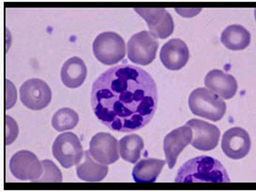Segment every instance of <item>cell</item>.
I'll return each instance as SVG.
<instances>
[{"label": "cell", "instance_id": "cell-14", "mask_svg": "<svg viewBox=\"0 0 256 192\" xmlns=\"http://www.w3.org/2000/svg\"><path fill=\"white\" fill-rule=\"evenodd\" d=\"M160 61L170 70H180L187 65L190 52L187 44L180 38H173L162 46Z\"/></svg>", "mask_w": 256, "mask_h": 192}, {"label": "cell", "instance_id": "cell-12", "mask_svg": "<svg viewBox=\"0 0 256 192\" xmlns=\"http://www.w3.org/2000/svg\"><path fill=\"white\" fill-rule=\"evenodd\" d=\"M250 144L248 133L245 130L236 126L228 130L224 134L222 149L229 158L241 160L248 155Z\"/></svg>", "mask_w": 256, "mask_h": 192}, {"label": "cell", "instance_id": "cell-22", "mask_svg": "<svg viewBox=\"0 0 256 192\" xmlns=\"http://www.w3.org/2000/svg\"><path fill=\"white\" fill-rule=\"evenodd\" d=\"M44 172L37 182H62V174L58 166L51 160H42Z\"/></svg>", "mask_w": 256, "mask_h": 192}, {"label": "cell", "instance_id": "cell-10", "mask_svg": "<svg viewBox=\"0 0 256 192\" xmlns=\"http://www.w3.org/2000/svg\"><path fill=\"white\" fill-rule=\"evenodd\" d=\"M118 142L109 133L95 134L90 142V152L92 158L100 163L109 165L120 158Z\"/></svg>", "mask_w": 256, "mask_h": 192}, {"label": "cell", "instance_id": "cell-4", "mask_svg": "<svg viewBox=\"0 0 256 192\" xmlns=\"http://www.w3.org/2000/svg\"><path fill=\"white\" fill-rule=\"evenodd\" d=\"M93 52L97 60L107 66H113L125 58L124 40L114 32H104L93 42Z\"/></svg>", "mask_w": 256, "mask_h": 192}, {"label": "cell", "instance_id": "cell-5", "mask_svg": "<svg viewBox=\"0 0 256 192\" xmlns=\"http://www.w3.org/2000/svg\"><path fill=\"white\" fill-rule=\"evenodd\" d=\"M158 44L150 31H141L128 42V58L132 63L148 66L156 58Z\"/></svg>", "mask_w": 256, "mask_h": 192}, {"label": "cell", "instance_id": "cell-2", "mask_svg": "<svg viewBox=\"0 0 256 192\" xmlns=\"http://www.w3.org/2000/svg\"><path fill=\"white\" fill-rule=\"evenodd\" d=\"M176 183H229L224 165L208 156H200L184 163L178 172Z\"/></svg>", "mask_w": 256, "mask_h": 192}, {"label": "cell", "instance_id": "cell-11", "mask_svg": "<svg viewBox=\"0 0 256 192\" xmlns=\"http://www.w3.org/2000/svg\"><path fill=\"white\" fill-rule=\"evenodd\" d=\"M186 125L192 130L194 139L190 144L194 148L200 151H210L217 148L220 136L218 126L199 119H192Z\"/></svg>", "mask_w": 256, "mask_h": 192}, {"label": "cell", "instance_id": "cell-13", "mask_svg": "<svg viewBox=\"0 0 256 192\" xmlns=\"http://www.w3.org/2000/svg\"><path fill=\"white\" fill-rule=\"evenodd\" d=\"M192 140V130L190 126L178 128L167 134L164 140V150L166 162L170 169H173L181 152L190 144Z\"/></svg>", "mask_w": 256, "mask_h": 192}, {"label": "cell", "instance_id": "cell-23", "mask_svg": "<svg viewBox=\"0 0 256 192\" xmlns=\"http://www.w3.org/2000/svg\"><path fill=\"white\" fill-rule=\"evenodd\" d=\"M18 135V126L10 116H6V144H10Z\"/></svg>", "mask_w": 256, "mask_h": 192}, {"label": "cell", "instance_id": "cell-7", "mask_svg": "<svg viewBox=\"0 0 256 192\" xmlns=\"http://www.w3.org/2000/svg\"><path fill=\"white\" fill-rule=\"evenodd\" d=\"M10 170L12 176L19 180L37 182L42 176L44 166L35 154L22 150L12 156Z\"/></svg>", "mask_w": 256, "mask_h": 192}, {"label": "cell", "instance_id": "cell-17", "mask_svg": "<svg viewBox=\"0 0 256 192\" xmlns=\"http://www.w3.org/2000/svg\"><path fill=\"white\" fill-rule=\"evenodd\" d=\"M108 167L106 164L96 162L90 151L84 152L83 162L78 164L76 172L79 179L86 182H100L108 174Z\"/></svg>", "mask_w": 256, "mask_h": 192}, {"label": "cell", "instance_id": "cell-20", "mask_svg": "<svg viewBox=\"0 0 256 192\" xmlns=\"http://www.w3.org/2000/svg\"><path fill=\"white\" fill-rule=\"evenodd\" d=\"M144 148V140L139 135L130 134L120 142V154L124 160L136 164L141 156Z\"/></svg>", "mask_w": 256, "mask_h": 192}, {"label": "cell", "instance_id": "cell-15", "mask_svg": "<svg viewBox=\"0 0 256 192\" xmlns=\"http://www.w3.org/2000/svg\"><path fill=\"white\" fill-rule=\"evenodd\" d=\"M204 84L211 92L224 100L232 98L238 91V82L230 74L212 70L204 78Z\"/></svg>", "mask_w": 256, "mask_h": 192}, {"label": "cell", "instance_id": "cell-9", "mask_svg": "<svg viewBox=\"0 0 256 192\" xmlns=\"http://www.w3.org/2000/svg\"><path fill=\"white\" fill-rule=\"evenodd\" d=\"M148 24L150 33L154 37L164 40L173 34L174 24L173 18L164 8H134Z\"/></svg>", "mask_w": 256, "mask_h": 192}, {"label": "cell", "instance_id": "cell-19", "mask_svg": "<svg viewBox=\"0 0 256 192\" xmlns=\"http://www.w3.org/2000/svg\"><path fill=\"white\" fill-rule=\"evenodd\" d=\"M166 162L157 158H146L136 163L132 178L136 183H153L157 180Z\"/></svg>", "mask_w": 256, "mask_h": 192}, {"label": "cell", "instance_id": "cell-18", "mask_svg": "<svg viewBox=\"0 0 256 192\" xmlns=\"http://www.w3.org/2000/svg\"><path fill=\"white\" fill-rule=\"evenodd\" d=\"M220 42L229 50L241 51L250 44V34L240 24H232L222 31Z\"/></svg>", "mask_w": 256, "mask_h": 192}, {"label": "cell", "instance_id": "cell-6", "mask_svg": "<svg viewBox=\"0 0 256 192\" xmlns=\"http://www.w3.org/2000/svg\"><path fill=\"white\" fill-rule=\"evenodd\" d=\"M53 156L63 168H70L83 160L82 144L76 134L66 132L60 134L54 142Z\"/></svg>", "mask_w": 256, "mask_h": 192}, {"label": "cell", "instance_id": "cell-21", "mask_svg": "<svg viewBox=\"0 0 256 192\" xmlns=\"http://www.w3.org/2000/svg\"><path fill=\"white\" fill-rule=\"evenodd\" d=\"M79 122V116L70 108H62L54 114L52 126L58 132H65L74 128Z\"/></svg>", "mask_w": 256, "mask_h": 192}, {"label": "cell", "instance_id": "cell-3", "mask_svg": "<svg viewBox=\"0 0 256 192\" xmlns=\"http://www.w3.org/2000/svg\"><path fill=\"white\" fill-rule=\"evenodd\" d=\"M188 107L190 112L197 116L217 122L226 114V104L224 100L204 88H197L188 96Z\"/></svg>", "mask_w": 256, "mask_h": 192}, {"label": "cell", "instance_id": "cell-16", "mask_svg": "<svg viewBox=\"0 0 256 192\" xmlns=\"http://www.w3.org/2000/svg\"><path fill=\"white\" fill-rule=\"evenodd\" d=\"M88 70L83 60L74 56L67 60L61 68V81L68 88L81 86L86 78Z\"/></svg>", "mask_w": 256, "mask_h": 192}, {"label": "cell", "instance_id": "cell-1", "mask_svg": "<svg viewBox=\"0 0 256 192\" xmlns=\"http://www.w3.org/2000/svg\"><path fill=\"white\" fill-rule=\"evenodd\" d=\"M90 102L98 121L109 130L134 132L146 126L155 114L157 84L139 66H112L94 82Z\"/></svg>", "mask_w": 256, "mask_h": 192}, {"label": "cell", "instance_id": "cell-24", "mask_svg": "<svg viewBox=\"0 0 256 192\" xmlns=\"http://www.w3.org/2000/svg\"><path fill=\"white\" fill-rule=\"evenodd\" d=\"M14 88V86H12V84L10 82L6 81V89H7V98L8 96H10V98H8V100L6 102V109L8 110L10 108H12L14 105V102H16V92H14L12 94L10 93L12 92V90Z\"/></svg>", "mask_w": 256, "mask_h": 192}, {"label": "cell", "instance_id": "cell-8", "mask_svg": "<svg viewBox=\"0 0 256 192\" xmlns=\"http://www.w3.org/2000/svg\"><path fill=\"white\" fill-rule=\"evenodd\" d=\"M22 104L33 111L46 108L52 100V91L46 82L40 79H30L24 82L20 88Z\"/></svg>", "mask_w": 256, "mask_h": 192}]
</instances>
